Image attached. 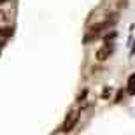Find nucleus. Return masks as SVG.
<instances>
[{"label": "nucleus", "mask_w": 135, "mask_h": 135, "mask_svg": "<svg viewBox=\"0 0 135 135\" xmlns=\"http://www.w3.org/2000/svg\"><path fill=\"white\" fill-rule=\"evenodd\" d=\"M14 33V28L12 26H2L0 28V37H11Z\"/></svg>", "instance_id": "obj_4"}, {"label": "nucleus", "mask_w": 135, "mask_h": 135, "mask_svg": "<svg viewBox=\"0 0 135 135\" xmlns=\"http://www.w3.org/2000/svg\"><path fill=\"white\" fill-rule=\"evenodd\" d=\"M5 2H7V0H0V4H5Z\"/></svg>", "instance_id": "obj_6"}, {"label": "nucleus", "mask_w": 135, "mask_h": 135, "mask_svg": "<svg viewBox=\"0 0 135 135\" xmlns=\"http://www.w3.org/2000/svg\"><path fill=\"white\" fill-rule=\"evenodd\" d=\"M112 51H114V46L110 44V42L104 44V46L100 47V49L97 51V60H98V61H105L110 55H112Z\"/></svg>", "instance_id": "obj_2"}, {"label": "nucleus", "mask_w": 135, "mask_h": 135, "mask_svg": "<svg viewBox=\"0 0 135 135\" xmlns=\"http://www.w3.org/2000/svg\"><path fill=\"white\" fill-rule=\"evenodd\" d=\"M77 121H79V110H70L61 125V132H72L77 125Z\"/></svg>", "instance_id": "obj_1"}, {"label": "nucleus", "mask_w": 135, "mask_h": 135, "mask_svg": "<svg viewBox=\"0 0 135 135\" xmlns=\"http://www.w3.org/2000/svg\"><path fill=\"white\" fill-rule=\"evenodd\" d=\"M121 97H123V91H118V95H116V100L114 102H121Z\"/></svg>", "instance_id": "obj_5"}, {"label": "nucleus", "mask_w": 135, "mask_h": 135, "mask_svg": "<svg viewBox=\"0 0 135 135\" xmlns=\"http://www.w3.org/2000/svg\"><path fill=\"white\" fill-rule=\"evenodd\" d=\"M126 91L130 93V95H135V75H132L128 83H126Z\"/></svg>", "instance_id": "obj_3"}]
</instances>
